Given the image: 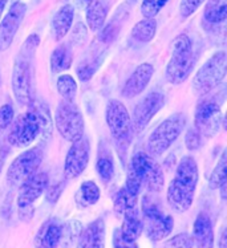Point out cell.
<instances>
[{
    "label": "cell",
    "mask_w": 227,
    "mask_h": 248,
    "mask_svg": "<svg viewBox=\"0 0 227 248\" xmlns=\"http://www.w3.org/2000/svg\"><path fill=\"white\" fill-rule=\"evenodd\" d=\"M7 142L16 147H27L32 145L37 138L43 141L52 136V120L49 109L41 101L31 102L30 109L11 122Z\"/></svg>",
    "instance_id": "obj_1"
},
{
    "label": "cell",
    "mask_w": 227,
    "mask_h": 248,
    "mask_svg": "<svg viewBox=\"0 0 227 248\" xmlns=\"http://www.w3.org/2000/svg\"><path fill=\"white\" fill-rule=\"evenodd\" d=\"M40 44V36L37 33L30 35L21 46L14 62L11 85L14 91L16 101L23 107H30L33 101V61H35L36 51Z\"/></svg>",
    "instance_id": "obj_2"
},
{
    "label": "cell",
    "mask_w": 227,
    "mask_h": 248,
    "mask_svg": "<svg viewBox=\"0 0 227 248\" xmlns=\"http://www.w3.org/2000/svg\"><path fill=\"white\" fill-rule=\"evenodd\" d=\"M199 171L193 157H183L178 163L176 177L167 187L166 201L176 213H186L192 207L197 191Z\"/></svg>",
    "instance_id": "obj_3"
},
{
    "label": "cell",
    "mask_w": 227,
    "mask_h": 248,
    "mask_svg": "<svg viewBox=\"0 0 227 248\" xmlns=\"http://www.w3.org/2000/svg\"><path fill=\"white\" fill-rule=\"evenodd\" d=\"M197 62L192 39L186 33L178 35L173 41L172 57L166 66V80L173 85H179L192 75Z\"/></svg>",
    "instance_id": "obj_4"
},
{
    "label": "cell",
    "mask_w": 227,
    "mask_h": 248,
    "mask_svg": "<svg viewBox=\"0 0 227 248\" xmlns=\"http://www.w3.org/2000/svg\"><path fill=\"white\" fill-rule=\"evenodd\" d=\"M105 120L112 140L120 153V157L125 158L129 145L133 140V127L129 111L121 101L111 100L106 105Z\"/></svg>",
    "instance_id": "obj_5"
},
{
    "label": "cell",
    "mask_w": 227,
    "mask_h": 248,
    "mask_svg": "<svg viewBox=\"0 0 227 248\" xmlns=\"http://www.w3.org/2000/svg\"><path fill=\"white\" fill-rule=\"evenodd\" d=\"M186 126V117L176 113L158 125L147 138L146 149L150 157H160L177 141Z\"/></svg>",
    "instance_id": "obj_6"
},
{
    "label": "cell",
    "mask_w": 227,
    "mask_h": 248,
    "mask_svg": "<svg viewBox=\"0 0 227 248\" xmlns=\"http://www.w3.org/2000/svg\"><path fill=\"white\" fill-rule=\"evenodd\" d=\"M142 217L144 230L153 242H161L172 233L174 219L172 215L163 213L160 204L149 195L142 198Z\"/></svg>",
    "instance_id": "obj_7"
},
{
    "label": "cell",
    "mask_w": 227,
    "mask_h": 248,
    "mask_svg": "<svg viewBox=\"0 0 227 248\" xmlns=\"http://www.w3.org/2000/svg\"><path fill=\"white\" fill-rule=\"evenodd\" d=\"M227 72V55L225 51H219L209 59L198 69L193 81L194 91L199 94H207L214 91L225 80Z\"/></svg>",
    "instance_id": "obj_8"
},
{
    "label": "cell",
    "mask_w": 227,
    "mask_h": 248,
    "mask_svg": "<svg viewBox=\"0 0 227 248\" xmlns=\"http://www.w3.org/2000/svg\"><path fill=\"white\" fill-rule=\"evenodd\" d=\"M55 125L65 141L76 142L84 137V117L75 101L61 100L56 109Z\"/></svg>",
    "instance_id": "obj_9"
},
{
    "label": "cell",
    "mask_w": 227,
    "mask_h": 248,
    "mask_svg": "<svg viewBox=\"0 0 227 248\" xmlns=\"http://www.w3.org/2000/svg\"><path fill=\"white\" fill-rule=\"evenodd\" d=\"M43 150L36 146L25 150L14 159L7 170V182L12 187H20L21 185L37 172L43 162Z\"/></svg>",
    "instance_id": "obj_10"
},
{
    "label": "cell",
    "mask_w": 227,
    "mask_h": 248,
    "mask_svg": "<svg viewBox=\"0 0 227 248\" xmlns=\"http://www.w3.org/2000/svg\"><path fill=\"white\" fill-rule=\"evenodd\" d=\"M195 129L203 137H214L223 124V114L221 110V104L210 98L202 101L195 109L194 114Z\"/></svg>",
    "instance_id": "obj_11"
},
{
    "label": "cell",
    "mask_w": 227,
    "mask_h": 248,
    "mask_svg": "<svg viewBox=\"0 0 227 248\" xmlns=\"http://www.w3.org/2000/svg\"><path fill=\"white\" fill-rule=\"evenodd\" d=\"M165 105V97L160 92H150L138 102L133 110L131 127L136 133H141L150 124L161 108Z\"/></svg>",
    "instance_id": "obj_12"
},
{
    "label": "cell",
    "mask_w": 227,
    "mask_h": 248,
    "mask_svg": "<svg viewBox=\"0 0 227 248\" xmlns=\"http://www.w3.org/2000/svg\"><path fill=\"white\" fill-rule=\"evenodd\" d=\"M131 163H134L138 170L141 171L142 182L146 186L150 193H160L163 185H165V177L161 166L145 152H137L131 157Z\"/></svg>",
    "instance_id": "obj_13"
},
{
    "label": "cell",
    "mask_w": 227,
    "mask_h": 248,
    "mask_svg": "<svg viewBox=\"0 0 227 248\" xmlns=\"http://www.w3.org/2000/svg\"><path fill=\"white\" fill-rule=\"evenodd\" d=\"M91 155V143L85 137L80 138L79 141L72 142L71 149L64 162V177L68 181L80 177L89 163Z\"/></svg>",
    "instance_id": "obj_14"
},
{
    "label": "cell",
    "mask_w": 227,
    "mask_h": 248,
    "mask_svg": "<svg viewBox=\"0 0 227 248\" xmlns=\"http://www.w3.org/2000/svg\"><path fill=\"white\" fill-rule=\"evenodd\" d=\"M27 14V5L21 1H16L11 5L5 16L0 20V52L7 51L15 39L21 21Z\"/></svg>",
    "instance_id": "obj_15"
},
{
    "label": "cell",
    "mask_w": 227,
    "mask_h": 248,
    "mask_svg": "<svg viewBox=\"0 0 227 248\" xmlns=\"http://www.w3.org/2000/svg\"><path fill=\"white\" fill-rule=\"evenodd\" d=\"M48 185H49V177L46 171L33 174L19 187L17 201H16L17 208L33 206V203L46 193Z\"/></svg>",
    "instance_id": "obj_16"
},
{
    "label": "cell",
    "mask_w": 227,
    "mask_h": 248,
    "mask_svg": "<svg viewBox=\"0 0 227 248\" xmlns=\"http://www.w3.org/2000/svg\"><path fill=\"white\" fill-rule=\"evenodd\" d=\"M153 73H154V68L149 62H144L141 65L137 66L122 86V97L134 98V97L140 96L149 85Z\"/></svg>",
    "instance_id": "obj_17"
},
{
    "label": "cell",
    "mask_w": 227,
    "mask_h": 248,
    "mask_svg": "<svg viewBox=\"0 0 227 248\" xmlns=\"http://www.w3.org/2000/svg\"><path fill=\"white\" fill-rule=\"evenodd\" d=\"M106 228L104 219H95L81 230L76 248H105Z\"/></svg>",
    "instance_id": "obj_18"
},
{
    "label": "cell",
    "mask_w": 227,
    "mask_h": 248,
    "mask_svg": "<svg viewBox=\"0 0 227 248\" xmlns=\"http://www.w3.org/2000/svg\"><path fill=\"white\" fill-rule=\"evenodd\" d=\"M63 240V223L50 218L41 224L35 236L36 248H57Z\"/></svg>",
    "instance_id": "obj_19"
},
{
    "label": "cell",
    "mask_w": 227,
    "mask_h": 248,
    "mask_svg": "<svg viewBox=\"0 0 227 248\" xmlns=\"http://www.w3.org/2000/svg\"><path fill=\"white\" fill-rule=\"evenodd\" d=\"M193 242L198 248H211L214 244V231L209 214L202 211L198 214L193 226Z\"/></svg>",
    "instance_id": "obj_20"
},
{
    "label": "cell",
    "mask_w": 227,
    "mask_h": 248,
    "mask_svg": "<svg viewBox=\"0 0 227 248\" xmlns=\"http://www.w3.org/2000/svg\"><path fill=\"white\" fill-rule=\"evenodd\" d=\"M75 17V8L73 5L65 4L57 11L50 23V30H52V36L56 41L64 39L68 32L71 31L72 23Z\"/></svg>",
    "instance_id": "obj_21"
},
{
    "label": "cell",
    "mask_w": 227,
    "mask_h": 248,
    "mask_svg": "<svg viewBox=\"0 0 227 248\" xmlns=\"http://www.w3.org/2000/svg\"><path fill=\"white\" fill-rule=\"evenodd\" d=\"M108 16V4L105 0H93L86 7V24L93 32L100 31L105 24Z\"/></svg>",
    "instance_id": "obj_22"
},
{
    "label": "cell",
    "mask_w": 227,
    "mask_h": 248,
    "mask_svg": "<svg viewBox=\"0 0 227 248\" xmlns=\"http://www.w3.org/2000/svg\"><path fill=\"white\" fill-rule=\"evenodd\" d=\"M73 62V53L68 44H61L50 55V69L53 73L68 71Z\"/></svg>",
    "instance_id": "obj_23"
},
{
    "label": "cell",
    "mask_w": 227,
    "mask_h": 248,
    "mask_svg": "<svg viewBox=\"0 0 227 248\" xmlns=\"http://www.w3.org/2000/svg\"><path fill=\"white\" fill-rule=\"evenodd\" d=\"M96 170L100 178L105 183L111 182L112 178L114 175V162L109 149L102 145L101 149L98 147V157H97Z\"/></svg>",
    "instance_id": "obj_24"
},
{
    "label": "cell",
    "mask_w": 227,
    "mask_h": 248,
    "mask_svg": "<svg viewBox=\"0 0 227 248\" xmlns=\"http://www.w3.org/2000/svg\"><path fill=\"white\" fill-rule=\"evenodd\" d=\"M137 201H138V197L131 195L125 187H122L121 190H118V193H117L116 197H114V203H113L114 213H116L120 218H122L126 214L138 211Z\"/></svg>",
    "instance_id": "obj_25"
},
{
    "label": "cell",
    "mask_w": 227,
    "mask_h": 248,
    "mask_svg": "<svg viewBox=\"0 0 227 248\" xmlns=\"http://www.w3.org/2000/svg\"><path fill=\"white\" fill-rule=\"evenodd\" d=\"M120 231L129 240H137V239L140 238L142 231H144V226H142V219L140 217V213L134 211V213L124 215Z\"/></svg>",
    "instance_id": "obj_26"
},
{
    "label": "cell",
    "mask_w": 227,
    "mask_h": 248,
    "mask_svg": "<svg viewBox=\"0 0 227 248\" xmlns=\"http://www.w3.org/2000/svg\"><path fill=\"white\" fill-rule=\"evenodd\" d=\"M205 20L210 24H221L227 17V0H209L205 7Z\"/></svg>",
    "instance_id": "obj_27"
},
{
    "label": "cell",
    "mask_w": 227,
    "mask_h": 248,
    "mask_svg": "<svg viewBox=\"0 0 227 248\" xmlns=\"http://www.w3.org/2000/svg\"><path fill=\"white\" fill-rule=\"evenodd\" d=\"M101 193L100 188L93 181H85L81 183L80 190L77 193V204H80L81 207L86 206H93L100 201Z\"/></svg>",
    "instance_id": "obj_28"
},
{
    "label": "cell",
    "mask_w": 227,
    "mask_h": 248,
    "mask_svg": "<svg viewBox=\"0 0 227 248\" xmlns=\"http://www.w3.org/2000/svg\"><path fill=\"white\" fill-rule=\"evenodd\" d=\"M157 32L156 19H144L137 23L131 30V37L138 43H149L154 39Z\"/></svg>",
    "instance_id": "obj_29"
},
{
    "label": "cell",
    "mask_w": 227,
    "mask_h": 248,
    "mask_svg": "<svg viewBox=\"0 0 227 248\" xmlns=\"http://www.w3.org/2000/svg\"><path fill=\"white\" fill-rule=\"evenodd\" d=\"M57 92L63 100L66 101H75L77 96V82L71 75H61L56 82Z\"/></svg>",
    "instance_id": "obj_30"
},
{
    "label": "cell",
    "mask_w": 227,
    "mask_h": 248,
    "mask_svg": "<svg viewBox=\"0 0 227 248\" xmlns=\"http://www.w3.org/2000/svg\"><path fill=\"white\" fill-rule=\"evenodd\" d=\"M227 182V153L223 152L217 166L214 167L211 175L209 178V187L211 190H217Z\"/></svg>",
    "instance_id": "obj_31"
},
{
    "label": "cell",
    "mask_w": 227,
    "mask_h": 248,
    "mask_svg": "<svg viewBox=\"0 0 227 248\" xmlns=\"http://www.w3.org/2000/svg\"><path fill=\"white\" fill-rule=\"evenodd\" d=\"M101 61H102V57H96L93 60L81 62L79 68H77V76L80 78V81H89L92 77L95 76L97 69L100 68Z\"/></svg>",
    "instance_id": "obj_32"
},
{
    "label": "cell",
    "mask_w": 227,
    "mask_h": 248,
    "mask_svg": "<svg viewBox=\"0 0 227 248\" xmlns=\"http://www.w3.org/2000/svg\"><path fill=\"white\" fill-rule=\"evenodd\" d=\"M169 0H142L141 14L146 19H154Z\"/></svg>",
    "instance_id": "obj_33"
},
{
    "label": "cell",
    "mask_w": 227,
    "mask_h": 248,
    "mask_svg": "<svg viewBox=\"0 0 227 248\" xmlns=\"http://www.w3.org/2000/svg\"><path fill=\"white\" fill-rule=\"evenodd\" d=\"M120 24L117 23L116 20L111 21L109 24H106L105 27H102L100 30V35H98V40L105 44V46H109L113 41L116 40V37L118 36V32H120Z\"/></svg>",
    "instance_id": "obj_34"
},
{
    "label": "cell",
    "mask_w": 227,
    "mask_h": 248,
    "mask_svg": "<svg viewBox=\"0 0 227 248\" xmlns=\"http://www.w3.org/2000/svg\"><path fill=\"white\" fill-rule=\"evenodd\" d=\"M194 242H193L192 235L187 232H181L174 235L173 238L166 240V243L163 244V248H193Z\"/></svg>",
    "instance_id": "obj_35"
},
{
    "label": "cell",
    "mask_w": 227,
    "mask_h": 248,
    "mask_svg": "<svg viewBox=\"0 0 227 248\" xmlns=\"http://www.w3.org/2000/svg\"><path fill=\"white\" fill-rule=\"evenodd\" d=\"M86 37H88V28L84 23L79 21L72 30L71 44L76 46H81L86 41Z\"/></svg>",
    "instance_id": "obj_36"
},
{
    "label": "cell",
    "mask_w": 227,
    "mask_h": 248,
    "mask_svg": "<svg viewBox=\"0 0 227 248\" xmlns=\"http://www.w3.org/2000/svg\"><path fill=\"white\" fill-rule=\"evenodd\" d=\"M205 1L206 0H181V3H179V15L183 19H186L189 16H192Z\"/></svg>",
    "instance_id": "obj_37"
},
{
    "label": "cell",
    "mask_w": 227,
    "mask_h": 248,
    "mask_svg": "<svg viewBox=\"0 0 227 248\" xmlns=\"http://www.w3.org/2000/svg\"><path fill=\"white\" fill-rule=\"evenodd\" d=\"M64 186H65L64 181L56 182L53 185H48V187L46 190V199L50 204H55L60 199L61 194L64 191Z\"/></svg>",
    "instance_id": "obj_38"
},
{
    "label": "cell",
    "mask_w": 227,
    "mask_h": 248,
    "mask_svg": "<svg viewBox=\"0 0 227 248\" xmlns=\"http://www.w3.org/2000/svg\"><path fill=\"white\" fill-rule=\"evenodd\" d=\"M113 248H140L137 244V240H129L126 239L120 231V228H116L112 238Z\"/></svg>",
    "instance_id": "obj_39"
},
{
    "label": "cell",
    "mask_w": 227,
    "mask_h": 248,
    "mask_svg": "<svg viewBox=\"0 0 227 248\" xmlns=\"http://www.w3.org/2000/svg\"><path fill=\"white\" fill-rule=\"evenodd\" d=\"M14 121V108L11 104H4L0 107V132L10 127L11 122Z\"/></svg>",
    "instance_id": "obj_40"
},
{
    "label": "cell",
    "mask_w": 227,
    "mask_h": 248,
    "mask_svg": "<svg viewBox=\"0 0 227 248\" xmlns=\"http://www.w3.org/2000/svg\"><path fill=\"white\" fill-rule=\"evenodd\" d=\"M201 134L195 127L189 129L185 136V143L189 150H197L198 147L201 146Z\"/></svg>",
    "instance_id": "obj_41"
},
{
    "label": "cell",
    "mask_w": 227,
    "mask_h": 248,
    "mask_svg": "<svg viewBox=\"0 0 227 248\" xmlns=\"http://www.w3.org/2000/svg\"><path fill=\"white\" fill-rule=\"evenodd\" d=\"M17 215L21 222H31L35 215V206H30V207H21L17 208Z\"/></svg>",
    "instance_id": "obj_42"
},
{
    "label": "cell",
    "mask_w": 227,
    "mask_h": 248,
    "mask_svg": "<svg viewBox=\"0 0 227 248\" xmlns=\"http://www.w3.org/2000/svg\"><path fill=\"white\" fill-rule=\"evenodd\" d=\"M8 154H10V143L0 141V174H1V170H3V166H4Z\"/></svg>",
    "instance_id": "obj_43"
},
{
    "label": "cell",
    "mask_w": 227,
    "mask_h": 248,
    "mask_svg": "<svg viewBox=\"0 0 227 248\" xmlns=\"http://www.w3.org/2000/svg\"><path fill=\"white\" fill-rule=\"evenodd\" d=\"M218 248H227V233L225 228L222 230L219 240H218Z\"/></svg>",
    "instance_id": "obj_44"
},
{
    "label": "cell",
    "mask_w": 227,
    "mask_h": 248,
    "mask_svg": "<svg viewBox=\"0 0 227 248\" xmlns=\"http://www.w3.org/2000/svg\"><path fill=\"white\" fill-rule=\"evenodd\" d=\"M14 3L11 1V0H0V20H1V17H3V14H4V10L8 7V5H12Z\"/></svg>",
    "instance_id": "obj_45"
},
{
    "label": "cell",
    "mask_w": 227,
    "mask_h": 248,
    "mask_svg": "<svg viewBox=\"0 0 227 248\" xmlns=\"http://www.w3.org/2000/svg\"><path fill=\"white\" fill-rule=\"evenodd\" d=\"M75 1L80 10H86V7L91 4L93 0H75Z\"/></svg>",
    "instance_id": "obj_46"
},
{
    "label": "cell",
    "mask_w": 227,
    "mask_h": 248,
    "mask_svg": "<svg viewBox=\"0 0 227 248\" xmlns=\"http://www.w3.org/2000/svg\"><path fill=\"white\" fill-rule=\"evenodd\" d=\"M226 188H227V182L223 183L222 186L219 187V190H221V198H222L223 201L226 199Z\"/></svg>",
    "instance_id": "obj_47"
},
{
    "label": "cell",
    "mask_w": 227,
    "mask_h": 248,
    "mask_svg": "<svg viewBox=\"0 0 227 248\" xmlns=\"http://www.w3.org/2000/svg\"><path fill=\"white\" fill-rule=\"evenodd\" d=\"M137 1H138V0H126V3H128V4H136Z\"/></svg>",
    "instance_id": "obj_48"
},
{
    "label": "cell",
    "mask_w": 227,
    "mask_h": 248,
    "mask_svg": "<svg viewBox=\"0 0 227 248\" xmlns=\"http://www.w3.org/2000/svg\"><path fill=\"white\" fill-rule=\"evenodd\" d=\"M12 3H16V1H20V0H11Z\"/></svg>",
    "instance_id": "obj_49"
},
{
    "label": "cell",
    "mask_w": 227,
    "mask_h": 248,
    "mask_svg": "<svg viewBox=\"0 0 227 248\" xmlns=\"http://www.w3.org/2000/svg\"><path fill=\"white\" fill-rule=\"evenodd\" d=\"M0 85H1V76H0Z\"/></svg>",
    "instance_id": "obj_50"
}]
</instances>
